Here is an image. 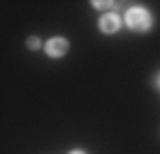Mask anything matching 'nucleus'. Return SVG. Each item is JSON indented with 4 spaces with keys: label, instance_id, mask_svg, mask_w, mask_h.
Instances as JSON below:
<instances>
[{
    "label": "nucleus",
    "instance_id": "20e7f679",
    "mask_svg": "<svg viewBox=\"0 0 160 154\" xmlns=\"http://www.w3.org/2000/svg\"><path fill=\"white\" fill-rule=\"evenodd\" d=\"M26 45H28V49H38L41 47V38L38 37H30L26 41Z\"/></svg>",
    "mask_w": 160,
    "mask_h": 154
},
{
    "label": "nucleus",
    "instance_id": "0eeeda50",
    "mask_svg": "<svg viewBox=\"0 0 160 154\" xmlns=\"http://www.w3.org/2000/svg\"><path fill=\"white\" fill-rule=\"evenodd\" d=\"M68 154H86V152H81V150H73V152H68Z\"/></svg>",
    "mask_w": 160,
    "mask_h": 154
},
{
    "label": "nucleus",
    "instance_id": "39448f33",
    "mask_svg": "<svg viewBox=\"0 0 160 154\" xmlns=\"http://www.w3.org/2000/svg\"><path fill=\"white\" fill-rule=\"evenodd\" d=\"M92 7H96V9H107V7H113V2H98V0H94Z\"/></svg>",
    "mask_w": 160,
    "mask_h": 154
},
{
    "label": "nucleus",
    "instance_id": "f03ea898",
    "mask_svg": "<svg viewBox=\"0 0 160 154\" xmlns=\"http://www.w3.org/2000/svg\"><path fill=\"white\" fill-rule=\"evenodd\" d=\"M68 41L64 37H53L49 38L47 43H45V54L49 56V58H62L66 51H68Z\"/></svg>",
    "mask_w": 160,
    "mask_h": 154
},
{
    "label": "nucleus",
    "instance_id": "423d86ee",
    "mask_svg": "<svg viewBox=\"0 0 160 154\" xmlns=\"http://www.w3.org/2000/svg\"><path fill=\"white\" fill-rule=\"evenodd\" d=\"M156 88H160V73H158V77H156Z\"/></svg>",
    "mask_w": 160,
    "mask_h": 154
},
{
    "label": "nucleus",
    "instance_id": "f257e3e1",
    "mask_svg": "<svg viewBox=\"0 0 160 154\" xmlns=\"http://www.w3.org/2000/svg\"><path fill=\"white\" fill-rule=\"evenodd\" d=\"M124 22L126 26L130 28V30H135V32H148L149 28H152V22H154V17H152V13L148 9H143V7H130L126 15H124Z\"/></svg>",
    "mask_w": 160,
    "mask_h": 154
},
{
    "label": "nucleus",
    "instance_id": "7ed1b4c3",
    "mask_svg": "<svg viewBox=\"0 0 160 154\" xmlns=\"http://www.w3.org/2000/svg\"><path fill=\"white\" fill-rule=\"evenodd\" d=\"M98 28L105 34H113V32H118L122 28V19H120L118 13H105L98 19Z\"/></svg>",
    "mask_w": 160,
    "mask_h": 154
}]
</instances>
